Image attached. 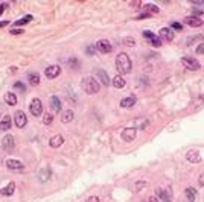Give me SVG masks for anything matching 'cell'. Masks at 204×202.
<instances>
[{
  "label": "cell",
  "instance_id": "cell-38",
  "mask_svg": "<svg viewBox=\"0 0 204 202\" xmlns=\"http://www.w3.org/2000/svg\"><path fill=\"white\" fill-rule=\"evenodd\" d=\"M125 44H126V46H134V38H125Z\"/></svg>",
  "mask_w": 204,
  "mask_h": 202
},
{
  "label": "cell",
  "instance_id": "cell-27",
  "mask_svg": "<svg viewBox=\"0 0 204 202\" xmlns=\"http://www.w3.org/2000/svg\"><path fill=\"white\" fill-rule=\"evenodd\" d=\"M28 79H29V84L31 85H38L40 84V76L37 73H29L28 75Z\"/></svg>",
  "mask_w": 204,
  "mask_h": 202
},
{
  "label": "cell",
  "instance_id": "cell-32",
  "mask_svg": "<svg viewBox=\"0 0 204 202\" xmlns=\"http://www.w3.org/2000/svg\"><path fill=\"white\" fill-rule=\"evenodd\" d=\"M53 122V116L52 114H44V117H43V123L44 125H50Z\"/></svg>",
  "mask_w": 204,
  "mask_h": 202
},
{
  "label": "cell",
  "instance_id": "cell-13",
  "mask_svg": "<svg viewBox=\"0 0 204 202\" xmlns=\"http://www.w3.org/2000/svg\"><path fill=\"white\" fill-rule=\"evenodd\" d=\"M184 23L187 26H192V28H199V26H202V20L196 18V17H186L184 18Z\"/></svg>",
  "mask_w": 204,
  "mask_h": 202
},
{
  "label": "cell",
  "instance_id": "cell-10",
  "mask_svg": "<svg viewBox=\"0 0 204 202\" xmlns=\"http://www.w3.org/2000/svg\"><path fill=\"white\" fill-rule=\"evenodd\" d=\"M6 167H8L9 170H12V172H21V170L25 169L23 163L17 161V160H8V161H6Z\"/></svg>",
  "mask_w": 204,
  "mask_h": 202
},
{
  "label": "cell",
  "instance_id": "cell-28",
  "mask_svg": "<svg viewBox=\"0 0 204 202\" xmlns=\"http://www.w3.org/2000/svg\"><path fill=\"white\" fill-rule=\"evenodd\" d=\"M49 178H50V170L49 169L40 170V181H47Z\"/></svg>",
  "mask_w": 204,
  "mask_h": 202
},
{
  "label": "cell",
  "instance_id": "cell-3",
  "mask_svg": "<svg viewBox=\"0 0 204 202\" xmlns=\"http://www.w3.org/2000/svg\"><path fill=\"white\" fill-rule=\"evenodd\" d=\"M181 64L184 65V69H187V70H190V72H196V70H199V69H201L199 62H198L195 58L183 56V58H181Z\"/></svg>",
  "mask_w": 204,
  "mask_h": 202
},
{
  "label": "cell",
  "instance_id": "cell-2",
  "mask_svg": "<svg viewBox=\"0 0 204 202\" xmlns=\"http://www.w3.org/2000/svg\"><path fill=\"white\" fill-rule=\"evenodd\" d=\"M116 67L119 73H129L131 69H132V64H131V59L126 53H119L117 58H116Z\"/></svg>",
  "mask_w": 204,
  "mask_h": 202
},
{
  "label": "cell",
  "instance_id": "cell-8",
  "mask_svg": "<svg viewBox=\"0 0 204 202\" xmlns=\"http://www.w3.org/2000/svg\"><path fill=\"white\" fill-rule=\"evenodd\" d=\"M143 37H145V38H148V40L151 41V44H152L154 47H158V46H162V40H160V37L154 35L151 31H143Z\"/></svg>",
  "mask_w": 204,
  "mask_h": 202
},
{
  "label": "cell",
  "instance_id": "cell-20",
  "mask_svg": "<svg viewBox=\"0 0 204 202\" xmlns=\"http://www.w3.org/2000/svg\"><path fill=\"white\" fill-rule=\"evenodd\" d=\"M111 84L114 85V88H123V87H125V79H123L120 75H117V76L113 78V82H111Z\"/></svg>",
  "mask_w": 204,
  "mask_h": 202
},
{
  "label": "cell",
  "instance_id": "cell-19",
  "mask_svg": "<svg viewBox=\"0 0 204 202\" xmlns=\"http://www.w3.org/2000/svg\"><path fill=\"white\" fill-rule=\"evenodd\" d=\"M64 143V137L62 135H55V137H52L50 138V141H49V144H50V147H59L61 144Z\"/></svg>",
  "mask_w": 204,
  "mask_h": 202
},
{
  "label": "cell",
  "instance_id": "cell-15",
  "mask_svg": "<svg viewBox=\"0 0 204 202\" xmlns=\"http://www.w3.org/2000/svg\"><path fill=\"white\" fill-rule=\"evenodd\" d=\"M186 160L189 163H201V155L196 150H190L186 153Z\"/></svg>",
  "mask_w": 204,
  "mask_h": 202
},
{
  "label": "cell",
  "instance_id": "cell-42",
  "mask_svg": "<svg viewBox=\"0 0 204 202\" xmlns=\"http://www.w3.org/2000/svg\"><path fill=\"white\" fill-rule=\"evenodd\" d=\"M145 187V183H137V184H135V189H137V192L140 190V189H143Z\"/></svg>",
  "mask_w": 204,
  "mask_h": 202
},
{
  "label": "cell",
  "instance_id": "cell-22",
  "mask_svg": "<svg viewBox=\"0 0 204 202\" xmlns=\"http://www.w3.org/2000/svg\"><path fill=\"white\" fill-rule=\"evenodd\" d=\"M9 128H11V117L5 116L2 119V122H0V129H2V131H8Z\"/></svg>",
  "mask_w": 204,
  "mask_h": 202
},
{
  "label": "cell",
  "instance_id": "cell-36",
  "mask_svg": "<svg viewBox=\"0 0 204 202\" xmlns=\"http://www.w3.org/2000/svg\"><path fill=\"white\" fill-rule=\"evenodd\" d=\"M171 26H172V29H177V31H181V29H183V26H181L180 23H175V21H172Z\"/></svg>",
  "mask_w": 204,
  "mask_h": 202
},
{
  "label": "cell",
  "instance_id": "cell-9",
  "mask_svg": "<svg viewBox=\"0 0 204 202\" xmlns=\"http://www.w3.org/2000/svg\"><path fill=\"white\" fill-rule=\"evenodd\" d=\"M59 73H61V69H59V65H49L47 69L44 70V75H46V78H49V79H53V78H56Z\"/></svg>",
  "mask_w": 204,
  "mask_h": 202
},
{
  "label": "cell",
  "instance_id": "cell-1",
  "mask_svg": "<svg viewBox=\"0 0 204 202\" xmlns=\"http://www.w3.org/2000/svg\"><path fill=\"white\" fill-rule=\"evenodd\" d=\"M81 87H82V90H84L87 94H96V93H99V84H98V81L93 76H84L82 82H81Z\"/></svg>",
  "mask_w": 204,
  "mask_h": 202
},
{
  "label": "cell",
  "instance_id": "cell-17",
  "mask_svg": "<svg viewBox=\"0 0 204 202\" xmlns=\"http://www.w3.org/2000/svg\"><path fill=\"white\" fill-rule=\"evenodd\" d=\"M96 76L99 78V81H101L104 85H110V78H108V75H107V72H105V70L98 69V70H96Z\"/></svg>",
  "mask_w": 204,
  "mask_h": 202
},
{
  "label": "cell",
  "instance_id": "cell-11",
  "mask_svg": "<svg viewBox=\"0 0 204 202\" xmlns=\"http://www.w3.org/2000/svg\"><path fill=\"white\" fill-rule=\"evenodd\" d=\"M49 105H50V109H52L53 114H58L61 111V102H59V99L56 96H52L49 99Z\"/></svg>",
  "mask_w": 204,
  "mask_h": 202
},
{
  "label": "cell",
  "instance_id": "cell-33",
  "mask_svg": "<svg viewBox=\"0 0 204 202\" xmlns=\"http://www.w3.org/2000/svg\"><path fill=\"white\" fill-rule=\"evenodd\" d=\"M85 53L90 55V56H93L96 53V46H87L85 47Z\"/></svg>",
  "mask_w": 204,
  "mask_h": 202
},
{
  "label": "cell",
  "instance_id": "cell-7",
  "mask_svg": "<svg viewBox=\"0 0 204 202\" xmlns=\"http://www.w3.org/2000/svg\"><path fill=\"white\" fill-rule=\"evenodd\" d=\"M96 50L101 52V53H110L113 50V46L110 44V41H107V40H99L96 43Z\"/></svg>",
  "mask_w": 204,
  "mask_h": 202
},
{
  "label": "cell",
  "instance_id": "cell-26",
  "mask_svg": "<svg viewBox=\"0 0 204 202\" xmlns=\"http://www.w3.org/2000/svg\"><path fill=\"white\" fill-rule=\"evenodd\" d=\"M29 21H32V15H25L23 18H20V20H17L15 23H14V26H15V28H18V26H23V25L29 23Z\"/></svg>",
  "mask_w": 204,
  "mask_h": 202
},
{
  "label": "cell",
  "instance_id": "cell-45",
  "mask_svg": "<svg viewBox=\"0 0 204 202\" xmlns=\"http://www.w3.org/2000/svg\"><path fill=\"white\" fill-rule=\"evenodd\" d=\"M5 26H8V21H6V20L0 21V28H5Z\"/></svg>",
  "mask_w": 204,
  "mask_h": 202
},
{
  "label": "cell",
  "instance_id": "cell-34",
  "mask_svg": "<svg viewBox=\"0 0 204 202\" xmlns=\"http://www.w3.org/2000/svg\"><path fill=\"white\" fill-rule=\"evenodd\" d=\"M14 88H15V90H18V91H21V93H25V91H26V87H25L23 84H21V82H15V84H14Z\"/></svg>",
  "mask_w": 204,
  "mask_h": 202
},
{
  "label": "cell",
  "instance_id": "cell-30",
  "mask_svg": "<svg viewBox=\"0 0 204 202\" xmlns=\"http://www.w3.org/2000/svg\"><path fill=\"white\" fill-rule=\"evenodd\" d=\"M67 65H69L70 69H78V67H79V61L76 58H70L69 61H67Z\"/></svg>",
  "mask_w": 204,
  "mask_h": 202
},
{
  "label": "cell",
  "instance_id": "cell-41",
  "mask_svg": "<svg viewBox=\"0 0 204 202\" xmlns=\"http://www.w3.org/2000/svg\"><path fill=\"white\" fill-rule=\"evenodd\" d=\"M8 8V3H2V5H0V15H2L3 14V11Z\"/></svg>",
  "mask_w": 204,
  "mask_h": 202
},
{
  "label": "cell",
  "instance_id": "cell-4",
  "mask_svg": "<svg viewBox=\"0 0 204 202\" xmlns=\"http://www.w3.org/2000/svg\"><path fill=\"white\" fill-rule=\"evenodd\" d=\"M14 123H15V126L17 128H25L26 126V123H28V117H26V114L23 113V111H15V114H14Z\"/></svg>",
  "mask_w": 204,
  "mask_h": 202
},
{
  "label": "cell",
  "instance_id": "cell-14",
  "mask_svg": "<svg viewBox=\"0 0 204 202\" xmlns=\"http://www.w3.org/2000/svg\"><path fill=\"white\" fill-rule=\"evenodd\" d=\"M160 40H165V41H172L174 40V32L169 29V28H163L160 29Z\"/></svg>",
  "mask_w": 204,
  "mask_h": 202
},
{
  "label": "cell",
  "instance_id": "cell-39",
  "mask_svg": "<svg viewBox=\"0 0 204 202\" xmlns=\"http://www.w3.org/2000/svg\"><path fill=\"white\" fill-rule=\"evenodd\" d=\"M85 202H101V201H99V198H98V196H90Z\"/></svg>",
  "mask_w": 204,
  "mask_h": 202
},
{
  "label": "cell",
  "instance_id": "cell-16",
  "mask_svg": "<svg viewBox=\"0 0 204 202\" xmlns=\"http://www.w3.org/2000/svg\"><path fill=\"white\" fill-rule=\"evenodd\" d=\"M2 146L5 150H11L14 147V137L12 135H5L2 140Z\"/></svg>",
  "mask_w": 204,
  "mask_h": 202
},
{
  "label": "cell",
  "instance_id": "cell-23",
  "mask_svg": "<svg viewBox=\"0 0 204 202\" xmlns=\"http://www.w3.org/2000/svg\"><path fill=\"white\" fill-rule=\"evenodd\" d=\"M5 100H6V103H8L9 106H14V105H17V96H15L14 93H6V96H5Z\"/></svg>",
  "mask_w": 204,
  "mask_h": 202
},
{
  "label": "cell",
  "instance_id": "cell-5",
  "mask_svg": "<svg viewBox=\"0 0 204 202\" xmlns=\"http://www.w3.org/2000/svg\"><path fill=\"white\" fill-rule=\"evenodd\" d=\"M135 135H137V129H135V128H126V129L122 131V140L126 141V143L134 141Z\"/></svg>",
  "mask_w": 204,
  "mask_h": 202
},
{
  "label": "cell",
  "instance_id": "cell-43",
  "mask_svg": "<svg viewBox=\"0 0 204 202\" xmlns=\"http://www.w3.org/2000/svg\"><path fill=\"white\" fill-rule=\"evenodd\" d=\"M148 202H158V198H157V196H149Z\"/></svg>",
  "mask_w": 204,
  "mask_h": 202
},
{
  "label": "cell",
  "instance_id": "cell-12",
  "mask_svg": "<svg viewBox=\"0 0 204 202\" xmlns=\"http://www.w3.org/2000/svg\"><path fill=\"white\" fill-rule=\"evenodd\" d=\"M155 195H157L158 199H162L163 202H171V193H169V190H166V189H157V190H155Z\"/></svg>",
  "mask_w": 204,
  "mask_h": 202
},
{
  "label": "cell",
  "instance_id": "cell-21",
  "mask_svg": "<svg viewBox=\"0 0 204 202\" xmlns=\"http://www.w3.org/2000/svg\"><path fill=\"white\" fill-rule=\"evenodd\" d=\"M184 193H186V198H187L189 202H195V199H196V190L193 187H187Z\"/></svg>",
  "mask_w": 204,
  "mask_h": 202
},
{
  "label": "cell",
  "instance_id": "cell-46",
  "mask_svg": "<svg viewBox=\"0 0 204 202\" xmlns=\"http://www.w3.org/2000/svg\"><path fill=\"white\" fill-rule=\"evenodd\" d=\"M129 5H131V6H140V2H131Z\"/></svg>",
  "mask_w": 204,
  "mask_h": 202
},
{
  "label": "cell",
  "instance_id": "cell-37",
  "mask_svg": "<svg viewBox=\"0 0 204 202\" xmlns=\"http://www.w3.org/2000/svg\"><path fill=\"white\" fill-rule=\"evenodd\" d=\"M11 34L12 35H20V34H23V31L18 29V28H14V29H11Z\"/></svg>",
  "mask_w": 204,
  "mask_h": 202
},
{
  "label": "cell",
  "instance_id": "cell-44",
  "mask_svg": "<svg viewBox=\"0 0 204 202\" xmlns=\"http://www.w3.org/2000/svg\"><path fill=\"white\" fill-rule=\"evenodd\" d=\"M192 3H193V5H204V0H199V2H198V0H193Z\"/></svg>",
  "mask_w": 204,
  "mask_h": 202
},
{
  "label": "cell",
  "instance_id": "cell-18",
  "mask_svg": "<svg viewBox=\"0 0 204 202\" xmlns=\"http://www.w3.org/2000/svg\"><path fill=\"white\" fill-rule=\"evenodd\" d=\"M135 102H137L135 96H129V97H125V99L120 100V106L122 108H131L132 105H135Z\"/></svg>",
  "mask_w": 204,
  "mask_h": 202
},
{
  "label": "cell",
  "instance_id": "cell-25",
  "mask_svg": "<svg viewBox=\"0 0 204 202\" xmlns=\"http://www.w3.org/2000/svg\"><path fill=\"white\" fill-rule=\"evenodd\" d=\"M73 116H75V114H73V111H72V109H67L65 113L62 114L61 122H62V123H69V122H72V120H73Z\"/></svg>",
  "mask_w": 204,
  "mask_h": 202
},
{
  "label": "cell",
  "instance_id": "cell-24",
  "mask_svg": "<svg viewBox=\"0 0 204 202\" xmlns=\"http://www.w3.org/2000/svg\"><path fill=\"white\" fill-rule=\"evenodd\" d=\"M14 192H15V184H14V183H9V184L2 190V195H5V196H11V195H14Z\"/></svg>",
  "mask_w": 204,
  "mask_h": 202
},
{
  "label": "cell",
  "instance_id": "cell-40",
  "mask_svg": "<svg viewBox=\"0 0 204 202\" xmlns=\"http://www.w3.org/2000/svg\"><path fill=\"white\" fill-rule=\"evenodd\" d=\"M198 186H199V187H202V186H204V173H201V175H199V179H198Z\"/></svg>",
  "mask_w": 204,
  "mask_h": 202
},
{
  "label": "cell",
  "instance_id": "cell-6",
  "mask_svg": "<svg viewBox=\"0 0 204 202\" xmlns=\"http://www.w3.org/2000/svg\"><path fill=\"white\" fill-rule=\"evenodd\" d=\"M31 113L35 117H40L43 114V103H41L40 99H32V102H31Z\"/></svg>",
  "mask_w": 204,
  "mask_h": 202
},
{
  "label": "cell",
  "instance_id": "cell-35",
  "mask_svg": "<svg viewBox=\"0 0 204 202\" xmlns=\"http://www.w3.org/2000/svg\"><path fill=\"white\" fill-rule=\"evenodd\" d=\"M195 52H196L198 55H204V43H201V44H199V46L195 49Z\"/></svg>",
  "mask_w": 204,
  "mask_h": 202
},
{
  "label": "cell",
  "instance_id": "cell-29",
  "mask_svg": "<svg viewBox=\"0 0 204 202\" xmlns=\"http://www.w3.org/2000/svg\"><path fill=\"white\" fill-rule=\"evenodd\" d=\"M145 11H146V14H157L158 11H160V9H158V6H155V5H146L145 8H143Z\"/></svg>",
  "mask_w": 204,
  "mask_h": 202
},
{
  "label": "cell",
  "instance_id": "cell-31",
  "mask_svg": "<svg viewBox=\"0 0 204 202\" xmlns=\"http://www.w3.org/2000/svg\"><path fill=\"white\" fill-rule=\"evenodd\" d=\"M148 120H135V126H137L139 129H145L146 126H148ZM137 128H135V129H137Z\"/></svg>",
  "mask_w": 204,
  "mask_h": 202
}]
</instances>
